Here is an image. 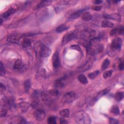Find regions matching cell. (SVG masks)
I'll list each match as a JSON object with an SVG mask.
<instances>
[{
	"instance_id": "1",
	"label": "cell",
	"mask_w": 124,
	"mask_h": 124,
	"mask_svg": "<svg viewBox=\"0 0 124 124\" xmlns=\"http://www.w3.org/2000/svg\"><path fill=\"white\" fill-rule=\"evenodd\" d=\"M122 44V40L121 38L116 37L114 38L110 46V51L109 53L112 54L111 56H113L117 54L121 49V47Z\"/></svg>"
},
{
	"instance_id": "2",
	"label": "cell",
	"mask_w": 124,
	"mask_h": 124,
	"mask_svg": "<svg viewBox=\"0 0 124 124\" xmlns=\"http://www.w3.org/2000/svg\"><path fill=\"white\" fill-rule=\"evenodd\" d=\"M96 31L95 30L93 29H85L80 32L79 35V37L82 39L85 40H91L95 38L96 36Z\"/></svg>"
},
{
	"instance_id": "3",
	"label": "cell",
	"mask_w": 124,
	"mask_h": 124,
	"mask_svg": "<svg viewBox=\"0 0 124 124\" xmlns=\"http://www.w3.org/2000/svg\"><path fill=\"white\" fill-rule=\"evenodd\" d=\"M76 122L80 124H89L91 122V120L87 113L80 112L76 116Z\"/></svg>"
},
{
	"instance_id": "4",
	"label": "cell",
	"mask_w": 124,
	"mask_h": 124,
	"mask_svg": "<svg viewBox=\"0 0 124 124\" xmlns=\"http://www.w3.org/2000/svg\"><path fill=\"white\" fill-rule=\"evenodd\" d=\"M78 34L75 31H71L65 34L63 37L62 45H64L65 44L68 43L69 42L76 39L78 38Z\"/></svg>"
},
{
	"instance_id": "5",
	"label": "cell",
	"mask_w": 124,
	"mask_h": 124,
	"mask_svg": "<svg viewBox=\"0 0 124 124\" xmlns=\"http://www.w3.org/2000/svg\"><path fill=\"white\" fill-rule=\"evenodd\" d=\"M77 98V94L74 92L66 93L63 96L62 101L63 103H70Z\"/></svg>"
},
{
	"instance_id": "6",
	"label": "cell",
	"mask_w": 124,
	"mask_h": 124,
	"mask_svg": "<svg viewBox=\"0 0 124 124\" xmlns=\"http://www.w3.org/2000/svg\"><path fill=\"white\" fill-rule=\"evenodd\" d=\"M51 53V50L46 46L42 44L40 46L39 50V55L42 58H46L48 57Z\"/></svg>"
},
{
	"instance_id": "7",
	"label": "cell",
	"mask_w": 124,
	"mask_h": 124,
	"mask_svg": "<svg viewBox=\"0 0 124 124\" xmlns=\"http://www.w3.org/2000/svg\"><path fill=\"white\" fill-rule=\"evenodd\" d=\"M93 63V61L92 59L90 58L88 59V60L83 65L78 68V71L79 72H82L88 70L92 67Z\"/></svg>"
},
{
	"instance_id": "8",
	"label": "cell",
	"mask_w": 124,
	"mask_h": 124,
	"mask_svg": "<svg viewBox=\"0 0 124 124\" xmlns=\"http://www.w3.org/2000/svg\"><path fill=\"white\" fill-rule=\"evenodd\" d=\"M33 115L36 120L38 121L41 122L45 118V112L43 109H36L33 113Z\"/></svg>"
},
{
	"instance_id": "9",
	"label": "cell",
	"mask_w": 124,
	"mask_h": 124,
	"mask_svg": "<svg viewBox=\"0 0 124 124\" xmlns=\"http://www.w3.org/2000/svg\"><path fill=\"white\" fill-rule=\"evenodd\" d=\"M22 36L20 34H13L9 35L7 38V41L12 43H18L21 38Z\"/></svg>"
},
{
	"instance_id": "10",
	"label": "cell",
	"mask_w": 124,
	"mask_h": 124,
	"mask_svg": "<svg viewBox=\"0 0 124 124\" xmlns=\"http://www.w3.org/2000/svg\"><path fill=\"white\" fill-rule=\"evenodd\" d=\"M110 90V87H108L106 88H105V89H103V90H102L101 91H100L99 93H97V94L93 99V100L92 101V104H93V103L97 101L102 96H103V95L106 94L108 92H109V91Z\"/></svg>"
},
{
	"instance_id": "11",
	"label": "cell",
	"mask_w": 124,
	"mask_h": 124,
	"mask_svg": "<svg viewBox=\"0 0 124 124\" xmlns=\"http://www.w3.org/2000/svg\"><path fill=\"white\" fill-rule=\"evenodd\" d=\"M66 77H63L58 78L54 81V86L56 88H62L65 85L66 83Z\"/></svg>"
},
{
	"instance_id": "12",
	"label": "cell",
	"mask_w": 124,
	"mask_h": 124,
	"mask_svg": "<svg viewBox=\"0 0 124 124\" xmlns=\"http://www.w3.org/2000/svg\"><path fill=\"white\" fill-rule=\"evenodd\" d=\"M124 32V30L123 27H121L119 28H115L112 30L110 32L109 35L111 37L115 36L118 34H123Z\"/></svg>"
},
{
	"instance_id": "13",
	"label": "cell",
	"mask_w": 124,
	"mask_h": 124,
	"mask_svg": "<svg viewBox=\"0 0 124 124\" xmlns=\"http://www.w3.org/2000/svg\"><path fill=\"white\" fill-rule=\"evenodd\" d=\"M52 64L54 68H58L60 65V59L59 55L58 52H55L52 56Z\"/></svg>"
},
{
	"instance_id": "14",
	"label": "cell",
	"mask_w": 124,
	"mask_h": 124,
	"mask_svg": "<svg viewBox=\"0 0 124 124\" xmlns=\"http://www.w3.org/2000/svg\"><path fill=\"white\" fill-rule=\"evenodd\" d=\"M104 17L107 19H112L117 21H120L121 20V16L117 13H113L109 15H106L104 16Z\"/></svg>"
},
{
	"instance_id": "15",
	"label": "cell",
	"mask_w": 124,
	"mask_h": 124,
	"mask_svg": "<svg viewBox=\"0 0 124 124\" xmlns=\"http://www.w3.org/2000/svg\"><path fill=\"white\" fill-rule=\"evenodd\" d=\"M85 10H86L85 9H83L78 10V11H76V12L73 13L69 16V20H74V19H75L76 18H78Z\"/></svg>"
},
{
	"instance_id": "16",
	"label": "cell",
	"mask_w": 124,
	"mask_h": 124,
	"mask_svg": "<svg viewBox=\"0 0 124 124\" xmlns=\"http://www.w3.org/2000/svg\"><path fill=\"white\" fill-rule=\"evenodd\" d=\"M16 9H17V8L16 7H12L10 8L8 10H7L6 12H5L3 14L2 16L4 18H7V17H9L10 15L13 14L14 13H15L16 12Z\"/></svg>"
},
{
	"instance_id": "17",
	"label": "cell",
	"mask_w": 124,
	"mask_h": 124,
	"mask_svg": "<svg viewBox=\"0 0 124 124\" xmlns=\"http://www.w3.org/2000/svg\"><path fill=\"white\" fill-rule=\"evenodd\" d=\"M52 2L51 0H42L36 7V9L41 8L49 5Z\"/></svg>"
},
{
	"instance_id": "18",
	"label": "cell",
	"mask_w": 124,
	"mask_h": 124,
	"mask_svg": "<svg viewBox=\"0 0 124 124\" xmlns=\"http://www.w3.org/2000/svg\"><path fill=\"white\" fill-rule=\"evenodd\" d=\"M23 67V63L22 61L20 59H17L15 62L13 68L15 70H19Z\"/></svg>"
},
{
	"instance_id": "19",
	"label": "cell",
	"mask_w": 124,
	"mask_h": 124,
	"mask_svg": "<svg viewBox=\"0 0 124 124\" xmlns=\"http://www.w3.org/2000/svg\"><path fill=\"white\" fill-rule=\"evenodd\" d=\"M93 16L92 15L88 12H85L82 15L81 18L82 20L85 21H88L92 19Z\"/></svg>"
},
{
	"instance_id": "20",
	"label": "cell",
	"mask_w": 124,
	"mask_h": 124,
	"mask_svg": "<svg viewBox=\"0 0 124 124\" xmlns=\"http://www.w3.org/2000/svg\"><path fill=\"white\" fill-rule=\"evenodd\" d=\"M13 122H12V123H14V124H16V121H17V123H22V124H24V123H26V121H25V120L22 118V117H20V116H18V117H14L12 118V120H11Z\"/></svg>"
},
{
	"instance_id": "21",
	"label": "cell",
	"mask_w": 124,
	"mask_h": 124,
	"mask_svg": "<svg viewBox=\"0 0 124 124\" xmlns=\"http://www.w3.org/2000/svg\"><path fill=\"white\" fill-rule=\"evenodd\" d=\"M21 45L24 48L29 47L31 45V41L29 38H24L21 42Z\"/></svg>"
},
{
	"instance_id": "22",
	"label": "cell",
	"mask_w": 124,
	"mask_h": 124,
	"mask_svg": "<svg viewBox=\"0 0 124 124\" xmlns=\"http://www.w3.org/2000/svg\"><path fill=\"white\" fill-rule=\"evenodd\" d=\"M101 26L103 28H112L114 26V24L108 20H105L102 22Z\"/></svg>"
},
{
	"instance_id": "23",
	"label": "cell",
	"mask_w": 124,
	"mask_h": 124,
	"mask_svg": "<svg viewBox=\"0 0 124 124\" xmlns=\"http://www.w3.org/2000/svg\"><path fill=\"white\" fill-rule=\"evenodd\" d=\"M24 86L25 92L27 93H28L31 87V83L30 79H27L25 81L24 83Z\"/></svg>"
},
{
	"instance_id": "24",
	"label": "cell",
	"mask_w": 124,
	"mask_h": 124,
	"mask_svg": "<svg viewBox=\"0 0 124 124\" xmlns=\"http://www.w3.org/2000/svg\"><path fill=\"white\" fill-rule=\"evenodd\" d=\"M78 81L83 84H86L88 83V80L86 77L83 74L79 75L78 77Z\"/></svg>"
},
{
	"instance_id": "25",
	"label": "cell",
	"mask_w": 124,
	"mask_h": 124,
	"mask_svg": "<svg viewBox=\"0 0 124 124\" xmlns=\"http://www.w3.org/2000/svg\"><path fill=\"white\" fill-rule=\"evenodd\" d=\"M60 115L63 118H68L69 116V109L65 108L61 110L60 111Z\"/></svg>"
},
{
	"instance_id": "26",
	"label": "cell",
	"mask_w": 124,
	"mask_h": 124,
	"mask_svg": "<svg viewBox=\"0 0 124 124\" xmlns=\"http://www.w3.org/2000/svg\"><path fill=\"white\" fill-rule=\"evenodd\" d=\"M19 106H20V107L21 108L22 111L23 112L27 111V110H28L29 107V103H26V102H22L20 104Z\"/></svg>"
},
{
	"instance_id": "27",
	"label": "cell",
	"mask_w": 124,
	"mask_h": 124,
	"mask_svg": "<svg viewBox=\"0 0 124 124\" xmlns=\"http://www.w3.org/2000/svg\"><path fill=\"white\" fill-rule=\"evenodd\" d=\"M41 97L42 98V100L45 102L46 103H50L51 101V98H50V97L46 94L44 93H42L41 94Z\"/></svg>"
},
{
	"instance_id": "28",
	"label": "cell",
	"mask_w": 124,
	"mask_h": 124,
	"mask_svg": "<svg viewBox=\"0 0 124 124\" xmlns=\"http://www.w3.org/2000/svg\"><path fill=\"white\" fill-rule=\"evenodd\" d=\"M68 29V27H67L66 26L64 25H62L59 26L58 27H57V28L56 30V31L57 32L60 33L63 31H64L67 30Z\"/></svg>"
},
{
	"instance_id": "29",
	"label": "cell",
	"mask_w": 124,
	"mask_h": 124,
	"mask_svg": "<svg viewBox=\"0 0 124 124\" xmlns=\"http://www.w3.org/2000/svg\"><path fill=\"white\" fill-rule=\"evenodd\" d=\"M99 71L98 70H96L93 72L90 73L89 75H88V77L90 79H94L99 74Z\"/></svg>"
},
{
	"instance_id": "30",
	"label": "cell",
	"mask_w": 124,
	"mask_h": 124,
	"mask_svg": "<svg viewBox=\"0 0 124 124\" xmlns=\"http://www.w3.org/2000/svg\"><path fill=\"white\" fill-rule=\"evenodd\" d=\"M48 93L52 96H56L59 94V91L56 89H52L48 91Z\"/></svg>"
},
{
	"instance_id": "31",
	"label": "cell",
	"mask_w": 124,
	"mask_h": 124,
	"mask_svg": "<svg viewBox=\"0 0 124 124\" xmlns=\"http://www.w3.org/2000/svg\"><path fill=\"white\" fill-rule=\"evenodd\" d=\"M109 61L108 60V59H106L104 62H103L102 63V70H105L106 69H107L108 65H109Z\"/></svg>"
},
{
	"instance_id": "32",
	"label": "cell",
	"mask_w": 124,
	"mask_h": 124,
	"mask_svg": "<svg viewBox=\"0 0 124 124\" xmlns=\"http://www.w3.org/2000/svg\"><path fill=\"white\" fill-rule=\"evenodd\" d=\"M112 73V71L111 70L106 71L104 72L103 74V77L104 78H107L111 76Z\"/></svg>"
},
{
	"instance_id": "33",
	"label": "cell",
	"mask_w": 124,
	"mask_h": 124,
	"mask_svg": "<svg viewBox=\"0 0 124 124\" xmlns=\"http://www.w3.org/2000/svg\"><path fill=\"white\" fill-rule=\"evenodd\" d=\"M123 97H124V93L123 92H117L115 94V98L118 101H121L123 98Z\"/></svg>"
},
{
	"instance_id": "34",
	"label": "cell",
	"mask_w": 124,
	"mask_h": 124,
	"mask_svg": "<svg viewBox=\"0 0 124 124\" xmlns=\"http://www.w3.org/2000/svg\"><path fill=\"white\" fill-rule=\"evenodd\" d=\"M110 111L111 113H112L113 114H115V115H118L119 114V108H118V107L117 106H113L112 107V108H111Z\"/></svg>"
},
{
	"instance_id": "35",
	"label": "cell",
	"mask_w": 124,
	"mask_h": 124,
	"mask_svg": "<svg viewBox=\"0 0 124 124\" xmlns=\"http://www.w3.org/2000/svg\"><path fill=\"white\" fill-rule=\"evenodd\" d=\"M47 123L49 124H55L56 123V118L54 116H49L47 119Z\"/></svg>"
},
{
	"instance_id": "36",
	"label": "cell",
	"mask_w": 124,
	"mask_h": 124,
	"mask_svg": "<svg viewBox=\"0 0 124 124\" xmlns=\"http://www.w3.org/2000/svg\"><path fill=\"white\" fill-rule=\"evenodd\" d=\"M5 74V70L2 62H0V74L1 76H4Z\"/></svg>"
},
{
	"instance_id": "37",
	"label": "cell",
	"mask_w": 124,
	"mask_h": 124,
	"mask_svg": "<svg viewBox=\"0 0 124 124\" xmlns=\"http://www.w3.org/2000/svg\"><path fill=\"white\" fill-rule=\"evenodd\" d=\"M109 123L112 124H117L118 123V121L116 119H115L113 118H109Z\"/></svg>"
},
{
	"instance_id": "38",
	"label": "cell",
	"mask_w": 124,
	"mask_h": 124,
	"mask_svg": "<svg viewBox=\"0 0 124 124\" xmlns=\"http://www.w3.org/2000/svg\"><path fill=\"white\" fill-rule=\"evenodd\" d=\"M71 48L73 49H76L77 50H78L79 51H81V48H80V47L77 45H72L71 46Z\"/></svg>"
},
{
	"instance_id": "39",
	"label": "cell",
	"mask_w": 124,
	"mask_h": 124,
	"mask_svg": "<svg viewBox=\"0 0 124 124\" xmlns=\"http://www.w3.org/2000/svg\"><path fill=\"white\" fill-rule=\"evenodd\" d=\"M6 113H7L6 109H5L4 108L1 109V110H0V116L2 117L3 116H5L6 115Z\"/></svg>"
},
{
	"instance_id": "40",
	"label": "cell",
	"mask_w": 124,
	"mask_h": 124,
	"mask_svg": "<svg viewBox=\"0 0 124 124\" xmlns=\"http://www.w3.org/2000/svg\"><path fill=\"white\" fill-rule=\"evenodd\" d=\"M92 9L96 11H100L102 9V6H94L92 8Z\"/></svg>"
},
{
	"instance_id": "41",
	"label": "cell",
	"mask_w": 124,
	"mask_h": 124,
	"mask_svg": "<svg viewBox=\"0 0 124 124\" xmlns=\"http://www.w3.org/2000/svg\"><path fill=\"white\" fill-rule=\"evenodd\" d=\"M119 69L120 70H123L124 69V63L123 62H120L119 65Z\"/></svg>"
},
{
	"instance_id": "42",
	"label": "cell",
	"mask_w": 124,
	"mask_h": 124,
	"mask_svg": "<svg viewBox=\"0 0 124 124\" xmlns=\"http://www.w3.org/2000/svg\"><path fill=\"white\" fill-rule=\"evenodd\" d=\"M60 124H67L68 122H67V121L65 119H60Z\"/></svg>"
},
{
	"instance_id": "43",
	"label": "cell",
	"mask_w": 124,
	"mask_h": 124,
	"mask_svg": "<svg viewBox=\"0 0 124 124\" xmlns=\"http://www.w3.org/2000/svg\"><path fill=\"white\" fill-rule=\"evenodd\" d=\"M6 88L4 85H3L1 82L0 83V89L1 91H4L5 90Z\"/></svg>"
},
{
	"instance_id": "44",
	"label": "cell",
	"mask_w": 124,
	"mask_h": 124,
	"mask_svg": "<svg viewBox=\"0 0 124 124\" xmlns=\"http://www.w3.org/2000/svg\"><path fill=\"white\" fill-rule=\"evenodd\" d=\"M102 2V0H95L94 1V3L95 4H99L100 3H101Z\"/></svg>"
},
{
	"instance_id": "45",
	"label": "cell",
	"mask_w": 124,
	"mask_h": 124,
	"mask_svg": "<svg viewBox=\"0 0 124 124\" xmlns=\"http://www.w3.org/2000/svg\"><path fill=\"white\" fill-rule=\"evenodd\" d=\"M2 23V19H0V24H1Z\"/></svg>"
}]
</instances>
